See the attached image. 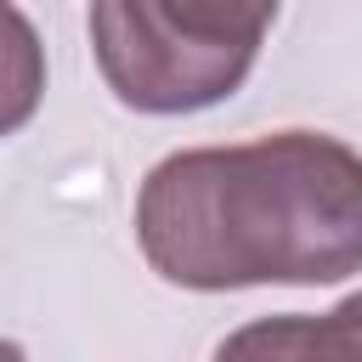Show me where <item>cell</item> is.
Masks as SVG:
<instances>
[{"label": "cell", "mask_w": 362, "mask_h": 362, "mask_svg": "<svg viewBox=\"0 0 362 362\" xmlns=\"http://www.w3.org/2000/svg\"><path fill=\"white\" fill-rule=\"evenodd\" d=\"M136 243L198 294L339 283L362 272V153L317 130L170 153L136 192Z\"/></svg>", "instance_id": "obj_1"}, {"label": "cell", "mask_w": 362, "mask_h": 362, "mask_svg": "<svg viewBox=\"0 0 362 362\" xmlns=\"http://www.w3.org/2000/svg\"><path fill=\"white\" fill-rule=\"evenodd\" d=\"M277 17V0H90V45L107 90L136 113L226 102Z\"/></svg>", "instance_id": "obj_2"}, {"label": "cell", "mask_w": 362, "mask_h": 362, "mask_svg": "<svg viewBox=\"0 0 362 362\" xmlns=\"http://www.w3.org/2000/svg\"><path fill=\"white\" fill-rule=\"evenodd\" d=\"M221 356H362V294L339 300L322 317H277L221 339Z\"/></svg>", "instance_id": "obj_3"}, {"label": "cell", "mask_w": 362, "mask_h": 362, "mask_svg": "<svg viewBox=\"0 0 362 362\" xmlns=\"http://www.w3.org/2000/svg\"><path fill=\"white\" fill-rule=\"evenodd\" d=\"M45 102V45L34 23L0 0V136H17Z\"/></svg>", "instance_id": "obj_4"}]
</instances>
